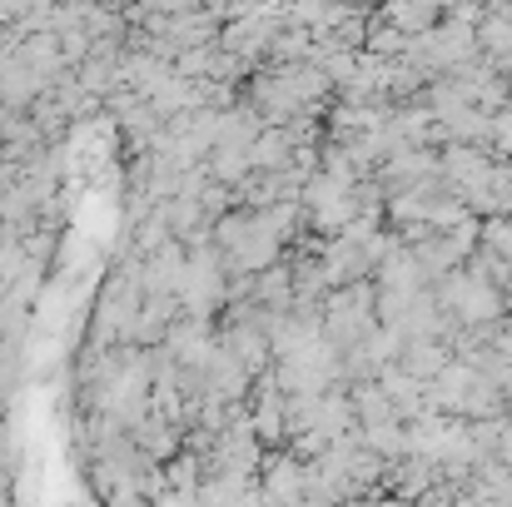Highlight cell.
I'll use <instances>...</instances> for the list:
<instances>
[{
    "label": "cell",
    "mask_w": 512,
    "mask_h": 507,
    "mask_svg": "<svg viewBox=\"0 0 512 507\" xmlns=\"http://www.w3.org/2000/svg\"><path fill=\"white\" fill-rule=\"evenodd\" d=\"M135 438H140V458H165V453H174V428H165V423H140Z\"/></svg>",
    "instance_id": "6da1fadb"
},
{
    "label": "cell",
    "mask_w": 512,
    "mask_h": 507,
    "mask_svg": "<svg viewBox=\"0 0 512 507\" xmlns=\"http://www.w3.org/2000/svg\"><path fill=\"white\" fill-rule=\"evenodd\" d=\"M214 174H219V179H239V174H244V150H239V145H219Z\"/></svg>",
    "instance_id": "7a4b0ae2"
}]
</instances>
